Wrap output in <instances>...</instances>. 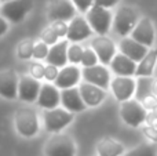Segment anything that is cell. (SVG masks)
Returning a JSON list of instances; mask_svg holds the SVG:
<instances>
[{"label":"cell","mask_w":157,"mask_h":156,"mask_svg":"<svg viewBox=\"0 0 157 156\" xmlns=\"http://www.w3.org/2000/svg\"><path fill=\"white\" fill-rule=\"evenodd\" d=\"M81 69L78 65L75 64H68L63 68L59 69L57 79L54 80V84L57 86L59 90H65V88L77 87L78 83L81 82Z\"/></svg>","instance_id":"14"},{"label":"cell","mask_w":157,"mask_h":156,"mask_svg":"<svg viewBox=\"0 0 157 156\" xmlns=\"http://www.w3.org/2000/svg\"><path fill=\"white\" fill-rule=\"evenodd\" d=\"M40 87V80L32 77L30 75H24V76L19 77L18 82V98L24 102L32 104L37 99Z\"/></svg>","instance_id":"16"},{"label":"cell","mask_w":157,"mask_h":156,"mask_svg":"<svg viewBox=\"0 0 157 156\" xmlns=\"http://www.w3.org/2000/svg\"><path fill=\"white\" fill-rule=\"evenodd\" d=\"M138 11L135 8L130 7V6H123L113 15L112 28H113L116 35H119L120 37H125V36H130V33L132 32V29L138 24Z\"/></svg>","instance_id":"3"},{"label":"cell","mask_w":157,"mask_h":156,"mask_svg":"<svg viewBox=\"0 0 157 156\" xmlns=\"http://www.w3.org/2000/svg\"><path fill=\"white\" fill-rule=\"evenodd\" d=\"M121 156H157L156 148L149 144H141L130 151L124 152Z\"/></svg>","instance_id":"26"},{"label":"cell","mask_w":157,"mask_h":156,"mask_svg":"<svg viewBox=\"0 0 157 156\" xmlns=\"http://www.w3.org/2000/svg\"><path fill=\"white\" fill-rule=\"evenodd\" d=\"M73 113L69 112L65 108H52V109H47L43 113V126L46 131L55 134V133H61L65 127L73 122Z\"/></svg>","instance_id":"5"},{"label":"cell","mask_w":157,"mask_h":156,"mask_svg":"<svg viewBox=\"0 0 157 156\" xmlns=\"http://www.w3.org/2000/svg\"><path fill=\"white\" fill-rule=\"evenodd\" d=\"M14 126L21 137L32 138L40 130L39 115L32 108H19L14 115Z\"/></svg>","instance_id":"1"},{"label":"cell","mask_w":157,"mask_h":156,"mask_svg":"<svg viewBox=\"0 0 157 156\" xmlns=\"http://www.w3.org/2000/svg\"><path fill=\"white\" fill-rule=\"evenodd\" d=\"M119 51L138 64L139 61L147 54L149 47H146V46H144V44H141L139 41L134 40L131 36H125V37H121V40H120V43H119Z\"/></svg>","instance_id":"19"},{"label":"cell","mask_w":157,"mask_h":156,"mask_svg":"<svg viewBox=\"0 0 157 156\" xmlns=\"http://www.w3.org/2000/svg\"><path fill=\"white\" fill-rule=\"evenodd\" d=\"M157 64V49H150L136 65L135 77H150Z\"/></svg>","instance_id":"24"},{"label":"cell","mask_w":157,"mask_h":156,"mask_svg":"<svg viewBox=\"0 0 157 156\" xmlns=\"http://www.w3.org/2000/svg\"><path fill=\"white\" fill-rule=\"evenodd\" d=\"M81 77L84 82L95 84L101 88H109L110 86V71L106 68V65L97 64L90 68H83L81 71Z\"/></svg>","instance_id":"13"},{"label":"cell","mask_w":157,"mask_h":156,"mask_svg":"<svg viewBox=\"0 0 157 156\" xmlns=\"http://www.w3.org/2000/svg\"><path fill=\"white\" fill-rule=\"evenodd\" d=\"M144 107L146 108V109H156L157 108V97H155L153 94H150V96H147L146 98L144 99Z\"/></svg>","instance_id":"37"},{"label":"cell","mask_w":157,"mask_h":156,"mask_svg":"<svg viewBox=\"0 0 157 156\" xmlns=\"http://www.w3.org/2000/svg\"><path fill=\"white\" fill-rule=\"evenodd\" d=\"M61 105L62 108L68 109L72 113H78L87 109V105L84 104L78 87H71L61 90Z\"/></svg>","instance_id":"20"},{"label":"cell","mask_w":157,"mask_h":156,"mask_svg":"<svg viewBox=\"0 0 157 156\" xmlns=\"http://www.w3.org/2000/svg\"><path fill=\"white\" fill-rule=\"evenodd\" d=\"M84 47L80 46V43H69L68 47V62L80 65L81 57H83Z\"/></svg>","instance_id":"27"},{"label":"cell","mask_w":157,"mask_h":156,"mask_svg":"<svg viewBox=\"0 0 157 156\" xmlns=\"http://www.w3.org/2000/svg\"><path fill=\"white\" fill-rule=\"evenodd\" d=\"M44 68L46 65H43L40 61H33L29 64V75L37 80L44 79Z\"/></svg>","instance_id":"31"},{"label":"cell","mask_w":157,"mask_h":156,"mask_svg":"<svg viewBox=\"0 0 157 156\" xmlns=\"http://www.w3.org/2000/svg\"><path fill=\"white\" fill-rule=\"evenodd\" d=\"M120 118L127 126L130 127H139L147 120V109L144 107L141 101L130 98L127 101L120 102Z\"/></svg>","instance_id":"2"},{"label":"cell","mask_w":157,"mask_h":156,"mask_svg":"<svg viewBox=\"0 0 157 156\" xmlns=\"http://www.w3.org/2000/svg\"><path fill=\"white\" fill-rule=\"evenodd\" d=\"M58 72H59V68L51 65V64H46V68H44V79H46V82L54 83V80L58 76Z\"/></svg>","instance_id":"32"},{"label":"cell","mask_w":157,"mask_h":156,"mask_svg":"<svg viewBox=\"0 0 157 156\" xmlns=\"http://www.w3.org/2000/svg\"><path fill=\"white\" fill-rule=\"evenodd\" d=\"M48 50H50V46L46 44L44 41L39 40L35 43V47H33V55L32 58L35 61H43L46 60L47 54H48Z\"/></svg>","instance_id":"30"},{"label":"cell","mask_w":157,"mask_h":156,"mask_svg":"<svg viewBox=\"0 0 157 156\" xmlns=\"http://www.w3.org/2000/svg\"><path fill=\"white\" fill-rule=\"evenodd\" d=\"M0 2H3V3H4V2H8V0H0Z\"/></svg>","instance_id":"40"},{"label":"cell","mask_w":157,"mask_h":156,"mask_svg":"<svg viewBox=\"0 0 157 156\" xmlns=\"http://www.w3.org/2000/svg\"><path fill=\"white\" fill-rule=\"evenodd\" d=\"M92 35H94V30L91 29L86 17L76 15L68 22L66 39L69 40V43H81Z\"/></svg>","instance_id":"10"},{"label":"cell","mask_w":157,"mask_h":156,"mask_svg":"<svg viewBox=\"0 0 157 156\" xmlns=\"http://www.w3.org/2000/svg\"><path fill=\"white\" fill-rule=\"evenodd\" d=\"M72 2L80 13H87L94 6V0H72Z\"/></svg>","instance_id":"34"},{"label":"cell","mask_w":157,"mask_h":156,"mask_svg":"<svg viewBox=\"0 0 157 156\" xmlns=\"http://www.w3.org/2000/svg\"><path fill=\"white\" fill-rule=\"evenodd\" d=\"M99 64V60H98V55L97 53L92 50V47H84V51H83V57H81L80 61V65L83 68H90V66H94Z\"/></svg>","instance_id":"28"},{"label":"cell","mask_w":157,"mask_h":156,"mask_svg":"<svg viewBox=\"0 0 157 156\" xmlns=\"http://www.w3.org/2000/svg\"><path fill=\"white\" fill-rule=\"evenodd\" d=\"M91 47L98 55L99 64L109 65L117 53V46L106 35H98L91 40Z\"/></svg>","instance_id":"11"},{"label":"cell","mask_w":157,"mask_h":156,"mask_svg":"<svg viewBox=\"0 0 157 156\" xmlns=\"http://www.w3.org/2000/svg\"><path fill=\"white\" fill-rule=\"evenodd\" d=\"M144 133L152 142H157V127L156 124H149L144 129Z\"/></svg>","instance_id":"35"},{"label":"cell","mask_w":157,"mask_h":156,"mask_svg":"<svg viewBox=\"0 0 157 156\" xmlns=\"http://www.w3.org/2000/svg\"><path fill=\"white\" fill-rule=\"evenodd\" d=\"M33 47H35V41L32 39H25L17 47V54H18V57L21 60L28 61L33 55Z\"/></svg>","instance_id":"25"},{"label":"cell","mask_w":157,"mask_h":156,"mask_svg":"<svg viewBox=\"0 0 157 156\" xmlns=\"http://www.w3.org/2000/svg\"><path fill=\"white\" fill-rule=\"evenodd\" d=\"M150 90H152V94L155 97H157V80L156 82H153V84H152V87H150Z\"/></svg>","instance_id":"39"},{"label":"cell","mask_w":157,"mask_h":156,"mask_svg":"<svg viewBox=\"0 0 157 156\" xmlns=\"http://www.w3.org/2000/svg\"><path fill=\"white\" fill-rule=\"evenodd\" d=\"M86 18L88 21L91 29L97 35H108L112 29L113 24V14L109 8L101 7V6H92L86 13Z\"/></svg>","instance_id":"6"},{"label":"cell","mask_w":157,"mask_h":156,"mask_svg":"<svg viewBox=\"0 0 157 156\" xmlns=\"http://www.w3.org/2000/svg\"><path fill=\"white\" fill-rule=\"evenodd\" d=\"M40 40L44 41L46 44H48V46H52V44H55L57 41L62 40V39H59V36L57 35V32H55L54 28H52L51 24H50L46 28V29L41 30V33H40Z\"/></svg>","instance_id":"29"},{"label":"cell","mask_w":157,"mask_h":156,"mask_svg":"<svg viewBox=\"0 0 157 156\" xmlns=\"http://www.w3.org/2000/svg\"><path fill=\"white\" fill-rule=\"evenodd\" d=\"M110 69L116 76H134L135 77V71L138 64L128 58L127 55L121 54V53H116L113 57L112 62L109 64Z\"/></svg>","instance_id":"22"},{"label":"cell","mask_w":157,"mask_h":156,"mask_svg":"<svg viewBox=\"0 0 157 156\" xmlns=\"http://www.w3.org/2000/svg\"><path fill=\"white\" fill-rule=\"evenodd\" d=\"M130 36L134 40L139 41L141 44L152 49L155 46V40H156V29L152 19L147 18V17L139 18L138 24L135 25V28L130 33Z\"/></svg>","instance_id":"12"},{"label":"cell","mask_w":157,"mask_h":156,"mask_svg":"<svg viewBox=\"0 0 157 156\" xmlns=\"http://www.w3.org/2000/svg\"><path fill=\"white\" fill-rule=\"evenodd\" d=\"M68 47L69 40L68 39H62V40L57 41L55 44L50 46L48 54L46 57V62L51 64V65L57 66V68H63L68 65Z\"/></svg>","instance_id":"21"},{"label":"cell","mask_w":157,"mask_h":156,"mask_svg":"<svg viewBox=\"0 0 157 156\" xmlns=\"http://www.w3.org/2000/svg\"><path fill=\"white\" fill-rule=\"evenodd\" d=\"M51 26L54 28V30L57 32V35L59 36V39H66V32H68V22L55 21V22H51Z\"/></svg>","instance_id":"33"},{"label":"cell","mask_w":157,"mask_h":156,"mask_svg":"<svg viewBox=\"0 0 157 156\" xmlns=\"http://www.w3.org/2000/svg\"><path fill=\"white\" fill-rule=\"evenodd\" d=\"M78 90H80L81 98H83L84 104L87 108H97L105 101L106 98V90L101 88L95 84L87 82H80L78 83Z\"/></svg>","instance_id":"18"},{"label":"cell","mask_w":157,"mask_h":156,"mask_svg":"<svg viewBox=\"0 0 157 156\" xmlns=\"http://www.w3.org/2000/svg\"><path fill=\"white\" fill-rule=\"evenodd\" d=\"M125 152L124 145L120 141L110 137H105L97 144L98 156H121Z\"/></svg>","instance_id":"23"},{"label":"cell","mask_w":157,"mask_h":156,"mask_svg":"<svg viewBox=\"0 0 157 156\" xmlns=\"http://www.w3.org/2000/svg\"><path fill=\"white\" fill-rule=\"evenodd\" d=\"M77 8L72 0H50L47 6V17L51 22L62 21L69 22L76 17Z\"/></svg>","instance_id":"8"},{"label":"cell","mask_w":157,"mask_h":156,"mask_svg":"<svg viewBox=\"0 0 157 156\" xmlns=\"http://www.w3.org/2000/svg\"><path fill=\"white\" fill-rule=\"evenodd\" d=\"M36 102H37L39 107L44 111L59 107V104H61V91H59V88H58L55 84L50 83V82H47L46 84H41Z\"/></svg>","instance_id":"17"},{"label":"cell","mask_w":157,"mask_h":156,"mask_svg":"<svg viewBox=\"0 0 157 156\" xmlns=\"http://www.w3.org/2000/svg\"><path fill=\"white\" fill-rule=\"evenodd\" d=\"M7 30H8V21L0 14V37L4 36L7 33Z\"/></svg>","instance_id":"38"},{"label":"cell","mask_w":157,"mask_h":156,"mask_svg":"<svg viewBox=\"0 0 157 156\" xmlns=\"http://www.w3.org/2000/svg\"><path fill=\"white\" fill-rule=\"evenodd\" d=\"M120 0H94V4L95 6H101V7H105V8H113L119 4Z\"/></svg>","instance_id":"36"},{"label":"cell","mask_w":157,"mask_h":156,"mask_svg":"<svg viewBox=\"0 0 157 156\" xmlns=\"http://www.w3.org/2000/svg\"><path fill=\"white\" fill-rule=\"evenodd\" d=\"M33 8V0H8L0 6V14L11 24H19Z\"/></svg>","instance_id":"7"},{"label":"cell","mask_w":157,"mask_h":156,"mask_svg":"<svg viewBox=\"0 0 157 156\" xmlns=\"http://www.w3.org/2000/svg\"><path fill=\"white\" fill-rule=\"evenodd\" d=\"M18 82L19 76L13 69H2L0 71V97L6 99L18 98Z\"/></svg>","instance_id":"15"},{"label":"cell","mask_w":157,"mask_h":156,"mask_svg":"<svg viewBox=\"0 0 157 156\" xmlns=\"http://www.w3.org/2000/svg\"><path fill=\"white\" fill-rule=\"evenodd\" d=\"M76 142L68 134L55 133L44 145L46 156H76Z\"/></svg>","instance_id":"4"},{"label":"cell","mask_w":157,"mask_h":156,"mask_svg":"<svg viewBox=\"0 0 157 156\" xmlns=\"http://www.w3.org/2000/svg\"><path fill=\"white\" fill-rule=\"evenodd\" d=\"M110 90L119 102L132 98L136 93V80L134 76H116L110 80Z\"/></svg>","instance_id":"9"}]
</instances>
